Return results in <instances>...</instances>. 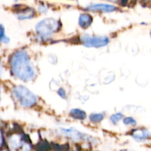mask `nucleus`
Listing matches in <instances>:
<instances>
[{
	"instance_id": "obj_13",
	"label": "nucleus",
	"mask_w": 151,
	"mask_h": 151,
	"mask_svg": "<svg viewBox=\"0 0 151 151\" xmlns=\"http://www.w3.org/2000/svg\"><path fill=\"white\" fill-rule=\"evenodd\" d=\"M122 118H123V114L122 113H116L111 115L110 120L114 125H116Z\"/></svg>"
},
{
	"instance_id": "obj_12",
	"label": "nucleus",
	"mask_w": 151,
	"mask_h": 151,
	"mask_svg": "<svg viewBox=\"0 0 151 151\" xmlns=\"http://www.w3.org/2000/svg\"><path fill=\"white\" fill-rule=\"evenodd\" d=\"M10 41V38L5 34V29L2 24H0V42L7 44Z\"/></svg>"
},
{
	"instance_id": "obj_18",
	"label": "nucleus",
	"mask_w": 151,
	"mask_h": 151,
	"mask_svg": "<svg viewBox=\"0 0 151 151\" xmlns=\"http://www.w3.org/2000/svg\"><path fill=\"white\" fill-rule=\"evenodd\" d=\"M0 101H1V88H0Z\"/></svg>"
},
{
	"instance_id": "obj_4",
	"label": "nucleus",
	"mask_w": 151,
	"mask_h": 151,
	"mask_svg": "<svg viewBox=\"0 0 151 151\" xmlns=\"http://www.w3.org/2000/svg\"><path fill=\"white\" fill-rule=\"evenodd\" d=\"M81 44L86 47L100 48L109 44L110 39L106 35H90L85 34L81 37Z\"/></svg>"
},
{
	"instance_id": "obj_2",
	"label": "nucleus",
	"mask_w": 151,
	"mask_h": 151,
	"mask_svg": "<svg viewBox=\"0 0 151 151\" xmlns=\"http://www.w3.org/2000/svg\"><path fill=\"white\" fill-rule=\"evenodd\" d=\"M13 94L19 104L24 108H32L37 103V97L27 87L17 86L13 89Z\"/></svg>"
},
{
	"instance_id": "obj_9",
	"label": "nucleus",
	"mask_w": 151,
	"mask_h": 151,
	"mask_svg": "<svg viewBox=\"0 0 151 151\" xmlns=\"http://www.w3.org/2000/svg\"><path fill=\"white\" fill-rule=\"evenodd\" d=\"M35 16V12L33 9L27 7V9H24L22 11L19 12L17 14V17L21 20H24V19H32Z\"/></svg>"
},
{
	"instance_id": "obj_5",
	"label": "nucleus",
	"mask_w": 151,
	"mask_h": 151,
	"mask_svg": "<svg viewBox=\"0 0 151 151\" xmlns=\"http://www.w3.org/2000/svg\"><path fill=\"white\" fill-rule=\"evenodd\" d=\"M86 9L89 11L94 12H103V13H111V12L116 11L118 10V7L114 4H104V3H100V4H92L86 7Z\"/></svg>"
},
{
	"instance_id": "obj_10",
	"label": "nucleus",
	"mask_w": 151,
	"mask_h": 151,
	"mask_svg": "<svg viewBox=\"0 0 151 151\" xmlns=\"http://www.w3.org/2000/svg\"><path fill=\"white\" fill-rule=\"evenodd\" d=\"M69 115L71 117L75 119H79V120H83L86 118V113L83 110L79 109H72L69 112Z\"/></svg>"
},
{
	"instance_id": "obj_16",
	"label": "nucleus",
	"mask_w": 151,
	"mask_h": 151,
	"mask_svg": "<svg viewBox=\"0 0 151 151\" xmlns=\"http://www.w3.org/2000/svg\"><path fill=\"white\" fill-rule=\"evenodd\" d=\"M47 10H48V8H47V6L45 5H40L39 7H38V10H39L40 13H47Z\"/></svg>"
},
{
	"instance_id": "obj_1",
	"label": "nucleus",
	"mask_w": 151,
	"mask_h": 151,
	"mask_svg": "<svg viewBox=\"0 0 151 151\" xmlns=\"http://www.w3.org/2000/svg\"><path fill=\"white\" fill-rule=\"evenodd\" d=\"M10 69L12 74L22 81L28 82L35 78V67L28 53L24 50L13 53L10 58Z\"/></svg>"
},
{
	"instance_id": "obj_11",
	"label": "nucleus",
	"mask_w": 151,
	"mask_h": 151,
	"mask_svg": "<svg viewBox=\"0 0 151 151\" xmlns=\"http://www.w3.org/2000/svg\"><path fill=\"white\" fill-rule=\"evenodd\" d=\"M104 119V114L102 113L91 114L89 116V119L93 123H100Z\"/></svg>"
},
{
	"instance_id": "obj_17",
	"label": "nucleus",
	"mask_w": 151,
	"mask_h": 151,
	"mask_svg": "<svg viewBox=\"0 0 151 151\" xmlns=\"http://www.w3.org/2000/svg\"><path fill=\"white\" fill-rule=\"evenodd\" d=\"M1 74H2V66H1V63H0V76H1Z\"/></svg>"
},
{
	"instance_id": "obj_20",
	"label": "nucleus",
	"mask_w": 151,
	"mask_h": 151,
	"mask_svg": "<svg viewBox=\"0 0 151 151\" xmlns=\"http://www.w3.org/2000/svg\"><path fill=\"white\" fill-rule=\"evenodd\" d=\"M16 1H19V0H16Z\"/></svg>"
},
{
	"instance_id": "obj_15",
	"label": "nucleus",
	"mask_w": 151,
	"mask_h": 151,
	"mask_svg": "<svg viewBox=\"0 0 151 151\" xmlns=\"http://www.w3.org/2000/svg\"><path fill=\"white\" fill-rule=\"evenodd\" d=\"M58 94L63 99H66V93L64 88H60L58 90Z\"/></svg>"
},
{
	"instance_id": "obj_7",
	"label": "nucleus",
	"mask_w": 151,
	"mask_h": 151,
	"mask_svg": "<svg viewBox=\"0 0 151 151\" xmlns=\"http://www.w3.org/2000/svg\"><path fill=\"white\" fill-rule=\"evenodd\" d=\"M61 134L66 137H69L73 141H81V140H86L88 138V136L82 134L80 131L74 129V128H69V129H64L61 128Z\"/></svg>"
},
{
	"instance_id": "obj_19",
	"label": "nucleus",
	"mask_w": 151,
	"mask_h": 151,
	"mask_svg": "<svg viewBox=\"0 0 151 151\" xmlns=\"http://www.w3.org/2000/svg\"><path fill=\"white\" fill-rule=\"evenodd\" d=\"M150 37H151V31H150Z\"/></svg>"
},
{
	"instance_id": "obj_14",
	"label": "nucleus",
	"mask_w": 151,
	"mask_h": 151,
	"mask_svg": "<svg viewBox=\"0 0 151 151\" xmlns=\"http://www.w3.org/2000/svg\"><path fill=\"white\" fill-rule=\"evenodd\" d=\"M123 123L125 125H128V126H136L137 125V121L132 116H126V117L123 118Z\"/></svg>"
},
{
	"instance_id": "obj_8",
	"label": "nucleus",
	"mask_w": 151,
	"mask_h": 151,
	"mask_svg": "<svg viewBox=\"0 0 151 151\" xmlns=\"http://www.w3.org/2000/svg\"><path fill=\"white\" fill-rule=\"evenodd\" d=\"M93 22V17L88 13H82L80 15L78 24L82 29H88Z\"/></svg>"
},
{
	"instance_id": "obj_6",
	"label": "nucleus",
	"mask_w": 151,
	"mask_h": 151,
	"mask_svg": "<svg viewBox=\"0 0 151 151\" xmlns=\"http://www.w3.org/2000/svg\"><path fill=\"white\" fill-rule=\"evenodd\" d=\"M131 136L137 142H145L151 138V133L145 128H136L131 131Z\"/></svg>"
},
{
	"instance_id": "obj_3",
	"label": "nucleus",
	"mask_w": 151,
	"mask_h": 151,
	"mask_svg": "<svg viewBox=\"0 0 151 151\" xmlns=\"http://www.w3.org/2000/svg\"><path fill=\"white\" fill-rule=\"evenodd\" d=\"M59 27L58 21L52 18H47L40 21L35 25V32L40 38L46 39L58 32Z\"/></svg>"
}]
</instances>
